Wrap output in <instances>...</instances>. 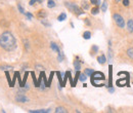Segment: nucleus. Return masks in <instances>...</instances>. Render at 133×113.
<instances>
[{
    "mask_svg": "<svg viewBox=\"0 0 133 113\" xmlns=\"http://www.w3.org/2000/svg\"><path fill=\"white\" fill-rule=\"evenodd\" d=\"M99 13V8L97 7V6H95V7H93L92 9H91V14L93 15V16H95V15H97Z\"/></svg>",
    "mask_w": 133,
    "mask_h": 113,
    "instance_id": "6ab92c4d",
    "label": "nucleus"
},
{
    "mask_svg": "<svg viewBox=\"0 0 133 113\" xmlns=\"http://www.w3.org/2000/svg\"><path fill=\"white\" fill-rule=\"evenodd\" d=\"M120 1H121V0H115V2H117V3H119Z\"/></svg>",
    "mask_w": 133,
    "mask_h": 113,
    "instance_id": "72a5a7b5",
    "label": "nucleus"
},
{
    "mask_svg": "<svg viewBox=\"0 0 133 113\" xmlns=\"http://www.w3.org/2000/svg\"><path fill=\"white\" fill-rule=\"evenodd\" d=\"M127 30L129 33L133 32V20H128L127 22Z\"/></svg>",
    "mask_w": 133,
    "mask_h": 113,
    "instance_id": "0eeeda50",
    "label": "nucleus"
},
{
    "mask_svg": "<svg viewBox=\"0 0 133 113\" xmlns=\"http://www.w3.org/2000/svg\"><path fill=\"white\" fill-rule=\"evenodd\" d=\"M107 9H108V2L107 1H104V2H102L101 3V11H107Z\"/></svg>",
    "mask_w": 133,
    "mask_h": 113,
    "instance_id": "dca6fc26",
    "label": "nucleus"
},
{
    "mask_svg": "<svg viewBox=\"0 0 133 113\" xmlns=\"http://www.w3.org/2000/svg\"><path fill=\"white\" fill-rule=\"evenodd\" d=\"M127 55H128V57H129L130 59L133 60V47H131V49H129L127 50Z\"/></svg>",
    "mask_w": 133,
    "mask_h": 113,
    "instance_id": "412c9836",
    "label": "nucleus"
},
{
    "mask_svg": "<svg viewBox=\"0 0 133 113\" xmlns=\"http://www.w3.org/2000/svg\"><path fill=\"white\" fill-rule=\"evenodd\" d=\"M96 1H97V0H90V2H91L92 4H94V5H96Z\"/></svg>",
    "mask_w": 133,
    "mask_h": 113,
    "instance_id": "2f4dec72",
    "label": "nucleus"
},
{
    "mask_svg": "<svg viewBox=\"0 0 133 113\" xmlns=\"http://www.w3.org/2000/svg\"><path fill=\"white\" fill-rule=\"evenodd\" d=\"M37 16H38L39 19H45V17L47 16V13H46L44 9H41V10H39V11L37 13Z\"/></svg>",
    "mask_w": 133,
    "mask_h": 113,
    "instance_id": "423d86ee",
    "label": "nucleus"
},
{
    "mask_svg": "<svg viewBox=\"0 0 133 113\" xmlns=\"http://www.w3.org/2000/svg\"><path fill=\"white\" fill-rule=\"evenodd\" d=\"M57 59H58V61H59V62H62V61L64 60V53H63L62 51H59V52H58V57H57Z\"/></svg>",
    "mask_w": 133,
    "mask_h": 113,
    "instance_id": "393cba45",
    "label": "nucleus"
},
{
    "mask_svg": "<svg viewBox=\"0 0 133 113\" xmlns=\"http://www.w3.org/2000/svg\"><path fill=\"white\" fill-rule=\"evenodd\" d=\"M86 78H87V75H86L85 73H80V75H79V80L84 82V81L86 80Z\"/></svg>",
    "mask_w": 133,
    "mask_h": 113,
    "instance_id": "aec40b11",
    "label": "nucleus"
},
{
    "mask_svg": "<svg viewBox=\"0 0 133 113\" xmlns=\"http://www.w3.org/2000/svg\"><path fill=\"white\" fill-rule=\"evenodd\" d=\"M17 8H18V10H19V13H21V14H24V15L26 14V13H25V9L23 8V6H22L21 4H17Z\"/></svg>",
    "mask_w": 133,
    "mask_h": 113,
    "instance_id": "b1692460",
    "label": "nucleus"
},
{
    "mask_svg": "<svg viewBox=\"0 0 133 113\" xmlns=\"http://www.w3.org/2000/svg\"><path fill=\"white\" fill-rule=\"evenodd\" d=\"M105 79V76L103 73L101 72H93V74L91 75V82L95 85V86H100L102 84H100L99 81H102Z\"/></svg>",
    "mask_w": 133,
    "mask_h": 113,
    "instance_id": "7ed1b4c3",
    "label": "nucleus"
},
{
    "mask_svg": "<svg viewBox=\"0 0 133 113\" xmlns=\"http://www.w3.org/2000/svg\"><path fill=\"white\" fill-rule=\"evenodd\" d=\"M55 2H54V0H48L47 1V6L49 7V8H53V7H55Z\"/></svg>",
    "mask_w": 133,
    "mask_h": 113,
    "instance_id": "ddd939ff",
    "label": "nucleus"
},
{
    "mask_svg": "<svg viewBox=\"0 0 133 113\" xmlns=\"http://www.w3.org/2000/svg\"><path fill=\"white\" fill-rule=\"evenodd\" d=\"M92 49H93L94 51H97V50H98V47H97V46H95V45H93V47H92Z\"/></svg>",
    "mask_w": 133,
    "mask_h": 113,
    "instance_id": "7c9ffc66",
    "label": "nucleus"
},
{
    "mask_svg": "<svg viewBox=\"0 0 133 113\" xmlns=\"http://www.w3.org/2000/svg\"><path fill=\"white\" fill-rule=\"evenodd\" d=\"M65 5H66V7L69 9V10H71L72 13H74L76 16H81V15H83L84 11L82 8H80L76 3H74V2H68L66 1L65 2Z\"/></svg>",
    "mask_w": 133,
    "mask_h": 113,
    "instance_id": "f03ea898",
    "label": "nucleus"
},
{
    "mask_svg": "<svg viewBox=\"0 0 133 113\" xmlns=\"http://www.w3.org/2000/svg\"><path fill=\"white\" fill-rule=\"evenodd\" d=\"M41 23H42L44 26H46V27H50V24L48 23V22H46L44 19H42V20H41Z\"/></svg>",
    "mask_w": 133,
    "mask_h": 113,
    "instance_id": "a878e982",
    "label": "nucleus"
},
{
    "mask_svg": "<svg viewBox=\"0 0 133 113\" xmlns=\"http://www.w3.org/2000/svg\"><path fill=\"white\" fill-rule=\"evenodd\" d=\"M24 43H25V47H26V49L28 50V49H29V42H28L27 40H24Z\"/></svg>",
    "mask_w": 133,
    "mask_h": 113,
    "instance_id": "cd10ccee",
    "label": "nucleus"
},
{
    "mask_svg": "<svg viewBox=\"0 0 133 113\" xmlns=\"http://www.w3.org/2000/svg\"><path fill=\"white\" fill-rule=\"evenodd\" d=\"M74 67H75V70H76V71H80V69H81V64H80V62H79L78 60L74 61Z\"/></svg>",
    "mask_w": 133,
    "mask_h": 113,
    "instance_id": "9b49d317",
    "label": "nucleus"
},
{
    "mask_svg": "<svg viewBox=\"0 0 133 113\" xmlns=\"http://www.w3.org/2000/svg\"><path fill=\"white\" fill-rule=\"evenodd\" d=\"M16 101L18 103H27L29 101V99L26 97L25 95H23V93H18L16 96Z\"/></svg>",
    "mask_w": 133,
    "mask_h": 113,
    "instance_id": "39448f33",
    "label": "nucleus"
},
{
    "mask_svg": "<svg viewBox=\"0 0 133 113\" xmlns=\"http://www.w3.org/2000/svg\"><path fill=\"white\" fill-rule=\"evenodd\" d=\"M66 112H68V111H66L64 107H57V108L55 109V113H66Z\"/></svg>",
    "mask_w": 133,
    "mask_h": 113,
    "instance_id": "4468645a",
    "label": "nucleus"
},
{
    "mask_svg": "<svg viewBox=\"0 0 133 113\" xmlns=\"http://www.w3.org/2000/svg\"><path fill=\"white\" fill-rule=\"evenodd\" d=\"M122 2H123V5H124V6H128V5H129V3H130V2H129V0H123Z\"/></svg>",
    "mask_w": 133,
    "mask_h": 113,
    "instance_id": "bb28decb",
    "label": "nucleus"
},
{
    "mask_svg": "<svg viewBox=\"0 0 133 113\" xmlns=\"http://www.w3.org/2000/svg\"><path fill=\"white\" fill-rule=\"evenodd\" d=\"M25 15L29 17V20H31V19H32V16H32V14H30V13H26Z\"/></svg>",
    "mask_w": 133,
    "mask_h": 113,
    "instance_id": "c756f323",
    "label": "nucleus"
},
{
    "mask_svg": "<svg viewBox=\"0 0 133 113\" xmlns=\"http://www.w3.org/2000/svg\"><path fill=\"white\" fill-rule=\"evenodd\" d=\"M0 69L3 70V71H8V70H11L14 68L11 66H9V65H2V66H0Z\"/></svg>",
    "mask_w": 133,
    "mask_h": 113,
    "instance_id": "f8f14e48",
    "label": "nucleus"
},
{
    "mask_svg": "<svg viewBox=\"0 0 133 113\" xmlns=\"http://www.w3.org/2000/svg\"><path fill=\"white\" fill-rule=\"evenodd\" d=\"M109 60L112 61V49H109Z\"/></svg>",
    "mask_w": 133,
    "mask_h": 113,
    "instance_id": "c85d7f7f",
    "label": "nucleus"
},
{
    "mask_svg": "<svg viewBox=\"0 0 133 113\" xmlns=\"http://www.w3.org/2000/svg\"><path fill=\"white\" fill-rule=\"evenodd\" d=\"M113 20L116 23V25L119 28H124L125 27V21L123 19V16L119 14H114L113 15Z\"/></svg>",
    "mask_w": 133,
    "mask_h": 113,
    "instance_id": "20e7f679",
    "label": "nucleus"
},
{
    "mask_svg": "<svg viewBox=\"0 0 133 113\" xmlns=\"http://www.w3.org/2000/svg\"><path fill=\"white\" fill-rule=\"evenodd\" d=\"M83 38L84 39H90L91 38V33L89 31H85L83 34Z\"/></svg>",
    "mask_w": 133,
    "mask_h": 113,
    "instance_id": "a211bd4d",
    "label": "nucleus"
},
{
    "mask_svg": "<svg viewBox=\"0 0 133 113\" xmlns=\"http://www.w3.org/2000/svg\"><path fill=\"white\" fill-rule=\"evenodd\" d=\"M97 61H98V63L101 65H103L105 62H107V58H105V56L104 55H101V56H99L98 58H97Z\"/></svg>",
    "mask_w": 133,
    "mask_h": 113,
    "instance_id": "1a4fd4ad",
    "label": "nucleus"
},
{
    "mask_svg": "<svg viewBox=\"0 0 133 113\" xmlns=\"http://www.w3.org/2000/svg\"><path fill=\"white\" fill-rule=\"evenodd\" d=\"M0 46L7 51H11L17 47V40L11 32L5 31L0 35Z\"/></svg>",
    "mask_w": 133,
    "mask_h": 113,
    "instance_id": "f257e3e1",
    "label": "nucleus"
},
{
    "mask_svg": "<svg viewBox=\"0 0 133 113\" xmlns=\"http://www.w3.org/2000/svg\"><path fill=\"white\" fill-rule=\"evenodd\" d=\"M50 47H51V49H52L53 51H55V52H57V53L61 51V50H59V47L57 46V44L54 43V42H51V43H50Z\"/></svg>",
    "mask_w": 133,
    "mask_h": 113,
    "instance_id": "6e6552de",
    "label": "nucleus"
},
{
    "mask_svg": "<svg viewBox=\"0 0 133 113\" xmlns=\"http://www.w3.org/2000/svg\"><path fill=\"white\" fill-rule=\"evenodd\" d=\"M82 7H83V9H88L89 8V3L87 1H83L82 2Z\"/></svg>",
    "mask_w": 133,
    "mask_h": 113,
    "instance_id": "4be33fe9",
    "label": "nucleus"
},
{
    "mask_svg": "<svg viewBox=\"0 0 133 113\" xmlns=\"http://www.w3.org/2000/svg\"><path fill=\"white\" fill-rule=\"evenodd\" d=\"M66 19V15L65 13H62V14L58 16V17H57V20H58L59 22H63V21H65Z\"/></svg>",
    "mask_w": 133,
    "mask_h": 113,
    "instance_id": "2eb2a0df",
    "label": "nucleus"
},
{
    "mask_svg": "<svg viewBox=\"0 0 133 113\" xmlns=\"http://www.w3.org/2000/svg\"><path fill=\"white\" fill-rule=\"evenodd\" d=\"M109 91H110V93H114V91H115V90H114V88H113V87L111 86V87L109 88Z\"/></svg>",
    "mask_w": 133,
    "mask_h": 113,
    "instance_id": "473e14b6",
    "label": "nucleus"
},
{
    "mask_svg": "<svg viewBox=\"0 0 133 113\" xmlns=\"http://www.w3.org/2000/svg\"><path fill=\"white\" fill-rule=\"evenodd\" d=\"M29 112L30 113H47V112H50V109H47V110H44V109H40V110H30Z\"/></svg>",
    "mask_w": 133,
    "mask_h": 113,
    "instance_id": "9d476101",
    "label": "nucleus"
},
{
    "mask_svg": "<svg viewBox=\"0 0 133 113\" xmlns=\"http://www.w3.org/2000/svg\"><path fill=\"white\" fill-rule=\"evenodd\" d=\"M93 72H94L93 69H89V68H87V69H85V72H84V73H85L87 76H91V75L93 74Z\"/></svg>",
    "mask_w": 133,
    "mask_h": 113,
    "instance_id": "f3484780",
    "label": "nucleus"
},
{
    "mask_svg": "<svg viewBox=\"0 0 133 113\" xmlns=\"http://www.w3.org/2000/svg\"><path fill=\"white\" fill-rule=\"evenodd\" d=\"M42 2H43V0H31L29 4L30 5H34L35 3H42Z\"/></svg>",
    "mask_w": 133,
    "mask_h": 113,
    "instance_id": "5701e85b",
    "label": "nucleus"
}]
</instances>
